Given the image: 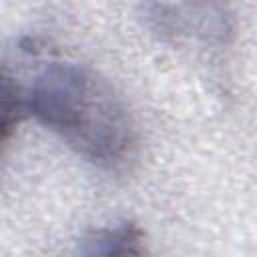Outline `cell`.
<instances>
[{"label": "cell", "instance_id": "obj_1", "mask_svg": "<svg viewBox=\"0 0 257 257\" xmlns=\"http://www.w3.org/2000/svg\"><path fill=\"white\" fill-rule=\"evenodd\" d=\"M28 112L74 153L102 169L126 165L139 135L133 114L98 72L74 62H48L26 90Z\"/></svg>", "mask_w": 257, "mask_h": 257}, {"label": "cell", "instance_id": "obj_2", "mask_svg": "<svg viewBox=\"0 0 257 257\" xmlns=\"http://www.w3.org/2000/svg\"><path fill=\"white\" fill-rule=\"evenodd\" d=\"M143 231L135 223H122L116 227H104L84 239L80 247L86 255H133L143 253Z\"/></svg>", "mask_w": 257, "mask_h": 257}]
</instances>
